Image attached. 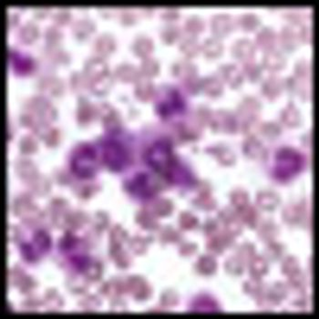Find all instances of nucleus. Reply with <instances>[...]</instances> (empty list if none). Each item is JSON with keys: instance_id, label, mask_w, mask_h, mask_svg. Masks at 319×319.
I'll return each mask as SVG.
<instances>
[{"instance_id": "14", "label": "nucleus", "mask_w": 319, "mask_h": 319, "mask_svg": "<svg viewBox=\"0 0 319 319\" xmlns=\"http://www.w3.org/2000/svg\"><path fill=\"white\" fill-rule=\"evenodd\" d=\"M10 61L16 71L18 72H27L32 66L31 58L29 56L20 53L16 49L10 50Z\"/></svg>"}, {"instance_id": "30", "label": "nucleus", "mask_w": 319, "mask_h": 319, "mask_svg": "<svg viewBox=\"0 0 319 319\" xmlns=\"http://www.w3.org/2000/svg\"><path fill=\"white\" fill-rule=\"evenodd\" d=\"M184 28L190 33H198L204 28V21L197 15H191L186 18Z\"/></svg>"}, {"instance_id": "45", "label": "nucleus", "mask_w": 319, "mask_h": 319, "mask_svg": "<svg viewBox=\"0 0 319 319\" xmlns=\"http://www.w3.org/2000/svg\"><path fill=\"white\" fill-rule=\"evenodd\" d=\"M232 201L237 204H243L247 200V194L243 190H236L232 194Z\"/></svg>"}, {"instance_id": "5", "label": "nucleus", "mask_w": 319, "mask_h": 319, "mask_svg": "<svg viewBox=\"0 0 319 319\" xmlns=\"http://www.w3.org/2000/svg\"><path fill=\"white\" fill-rule=\"evenodd\" d=\"M301 27L298 24L291 23L285 25L280 31V43L286 50H294L299 46L301 39Z\"/></svg>"}, {"instance_id": "32", "label": "nucleus", "mask_w": 319, "mask_h": 319, "mask_svg": "<svg viewBox=\"0 0 319 319\" xmlns=\"http://www.w3.org/2000/svg\"><path fill=\"white\" fill-rule=\"evenodd\" d=\"M244 74L247 76L251 82H257L262 75V68L260 65L256 61H247L244 65Z\"/></svg>"}, {"instance_id": "46", "label": "nucleus", "mask_w": 319, "mask_h": 319, "mask_svg": "<svg viewBox=\"0 0 319 319\" xmlns=\"http://www.w3.org/2000/svg\"><path fill=\"white\" fill-rule=\"evenodd\" d=\"M53 58L60 63H66L68 60V55L66 51H64L63 49H55V51L52 52Z\"/></svg>"}, {"instance_id": "29", "label": "nucleus", "mask_w": 319, "mask_h": 319, "mask_svg": "<svg viewBox=\"0 0 319 319\" xmlns=\"http://www.w3.org/2000/svg\"><path fill=\"white\" fill-rule=\"evenodd\" d=\"M299 111L294 103H289L282 111V119L286 124L294 126L299 121Z\"/></svg>"}, {"instance_id": "24", "label": "nucleus", "mask_w": 319, "mask_h": 319, "mask_svg": "<svg viewBox=\"0 0 319 319\" xmlns=\"http://www.w3.org/2000/svg\"><path fill=\"white\" fill-rule=\"evenodd\" d=\"M112 84V77L111 74L104 72L99 75L97 77H93L91 82V89L93 92L101 94L106 92Z\"/></svg>"}, {"instance_id": "4", "label": "nucleus", "mask_w": 319, "mask_h": 319, "mask_svg": "<svg viewBox=\"0 0 319 319\" xmlns=\"http://www.w3.org/2000/svg\"><path fill=\"white\" fill-rule=\"evenodd\" d=\"M50 240L48 234L44 232H38L34 235V242L31 244H24L20 247L22 256L28 261H34L39 253H45L49 250Z\"/></svg>"}, {"instance_id": "12", "label": "nucleus", "mask_w": 319, "mask_h": 319, "mask_svg": "<svg viewBox=\"0 0 319 319\" xmlns=\"http://www.w3.org/2000/svg\"><path fill=\"white\" fill-rule=\"evenodd\" d=\"M84 74L90 77H97L107 71V64L103 58L100 57H90L83 65Z\"/></svg>"}, {"instance_id": "47", "label": "nucleus", "mask_w": 319, "mask_h": 319, "mask_svg": "<svg viewBox=\"0 0 319 319\" xmlns=\"http://www.w3.org/2000/svg\"><path fill=\"white\" fill-rule=\"evenodd\" d=\"M279 127L273 123V122H268L267 124L264 126V131L266 132V134L268 136H274L277 134V132L279 131Z\"/></svg>"}, {"instance_id": "49", "label": "nucleus", "mask_w": 319, "mask_h": 319, "mask_svg": "<svg viewBox=\"0 0 319 319\" xmlns=\"http://www.w3.org/2000/svg\"><path fill=\"white\" fill-rule=\"evenodd\" d=\"M98 11L101 13V15L104 17H110L113 14L114 9L113 8H106V7H102V8H98Z\"/></svg>"}, {"instance_id": "2", "label": "nucleus", "mask_w": 319, "mask_h": 319, "mask_svg": "<svg viewBox=\"0 0 319 319\" xmlns=\"http://www.w3.org/2000/svg\"><path fill=\"white\" fill-rule=\"evenodd\" d=\"M147 161L154 169L159 172H166L169 174L174 160L170 150V146L164 141L156 142L147 152Z\"/></svg>"}, {"instance_id": "42", "label": "nucleus", "mask_w": 319, "mask_h": 319, "mask_svg": "<svg viewBox=\"0 0 319 319\" xmlns=\"http://www.w3.org/2000/svg\"><path fill=\"white\" fill-rule=\"evenodd\" d=\"M184 79H185L184 85L189 92L194 94L195 92H198L199 89L201 88V79L200 78L194 75V76L186 77Z\"/></svg>"}, {"instance_id": "3", "label": "nucleus", "mask_w": 319, "mask_h": 319, "mask_svg": "<svg viewBox=\"0 0 319 319\" xmlns=\"http://www.w3.org/2000/svg\"><path fill=\"white\" fill-rule=\"evenodd\" d=\"M103 158L106 165L112 170H120L125 164L126 151L116 141L110 140L105 143Z\"/></svg>"}, {"instance_id": "35", "label": "nucleus", "mask_w": 319, "mask_h": 319, "mask_svg": "<svg viewBox=\"0 0 319 319\" xmlns=\"http://www.w3.org/2000/svg\"><path fill=\"white\" fill-rule=\"evenodd\" d=\"M86 75L78 71H73L69 75V84L74 91L82 90L86 84Z\"/></svg>"}, {"instance_id": "17", "label": "nucleus", "mask_w": 319, "mask_h": 319, "mask_svg": "<svg viewBox=\"0 0 319 319\" xmlns=\"http://www.w3.org/2000/svg\"><path fill=\"white\" fill-rule=\"evenodd\" d=\"M39 88L43 92H48L52 95L60 94L63 90V82L55 76H46L39 79Z\"/></svg>"}, {"instance_id": "43", "label": "nucleus", "mask_w": 319, "mask_h": 319, "mask_svg": "<svg viewBox=\"0 0 319 319\" xmlns=\"http://www.w3.org/2000/svg\"><path fill=\"white\" fill-rule=\"evenodd\" d=\"M179 10L177 8H174V7L165 8L161 11V17L167 20H175L179 17Z\"/></svg>"}, {"instance_id": "41", "label": "nucleus", "mask_w": 319, "mask_h": 319, "mask_svg": "<svg viewBox=\"0 0 319 319\" xmlns=\"http://www.w3.org/2000/svg\"><path fill=\"white\" fill-rule=\"evenodd\" d=\"M136 19H137V16H136L135 11L132 9L130 8L121 9L120 12V20L121 23L125 25L131 24L135 21Z\"/></svg>"}, {"instance_id": "48", "label": "nucleus", "mask_w": 319, "mask_h": 319, "mask_svg": "<svg viewBox=\"0 0 319 319\" xmlns=\"http://www.w3.org/2000/svg\"><path fill=\"white\" fill-rule=\"evenodd\" d=\"M32 12H33L35 17L41 18L49 12V8H47V7H35L32 9Z\"/></svg>"}, {"instance_id": "15", "label": "nucleus", "mask_w": 319, "mask_h": 319, "mask_svg": "<svg viewBox=\"0 0 319 319\" xmlns=\"http://www.w3.org/2000/svg\"><path fill=\"white\" fill-rule=\"evenodd\" d=\"M201 88L209 96H217L223 90L222 82L214 75L205 76L201 79Z\"/></svg>"}, {"instance_id": "34", "label": "nucleus", "mask_w": 319, "mask_h": 319, "mask_svg": "<svg viewBox=\"0 0 319 319\" xmlns=\"http://www.w3.org/2000/svg\"><path fill=\"white\" fill-rule=\"evenodd\" d=\"M312 71L311 62L306 58H300L295 65V76L302 78H310Z\"/></svg>"}, {"instance_id": "18", "label": "nucleus", "mask_w": 319, "mask_h": 319, "mask_svg": "<svg viewBox=\"0 0 319 319\" xmlns=\"http://www.w3.org/2000/svg\"><path fill=\"white\" fill-rule=\"evenodd\" d=\"M114 72L122 82H133L139 77V70L131 63H121L117 66Z\"/></svg>"}, {"instance_id": "13", "label": "nucleus", "mask_w": 319, "mask_h": 319, "mask_svg": "<svg viewBox=\"0 0 319 319\" xmlns=\"http://www.w3.org/2000/svg\"><path fill=\"white\" fill-rule=\"evenodd\" d=\"M197 68L195 64L189 59H179L172 65V71L175 76L180 77H186L194 76L196 73Z\"/></svg>"}, {"instance_id": "19", "label": "nucleus", "mask_w": 319, "mask_h": 319, "mask_svg": "<svg viewBox=\"0 0 319 319\" xmlns=\"http://www.w3.org/2000/svg\"><path fill=\"white\" fill-rule=\"evenodd\" d=\"M94 49L99 53H110L115 48V39L108 33H102L98 36L93 42Z\"/></svg>"}, {"instance_id": "20", "label": "nucleus", "mask_w": 319, "mask_h": 319, "mask_svg": "<svg viewBox=\"0 0 319 319\" xmlns=\"http://www.w3.org/2000/svg\"><path fill=\"white\" fill-rule=\"evenodd\" d=\"M153 48L152 40L145 35H140L136 37L135 39L132 42V50L134 53L144 57L150 53Z\"/></svg>"}, {"instance_id": "11", "label": "nucleus", "mask_w": 319, "mask_h": 319, "mask_svg": "<svg viewBox=\"0 0 319 319\" xmlns=\"http://www.w3.org/2000/svg\"><path fill=\"white\" fill-rule=\"evenodd\" d=\"M153 180L150 179L147 174H140L137 175L134 180L131 182V190L134 194L140 195H150L154 190L156 184H152Z\"/></svg>"}, {"instance_id": "27", "label": "nucleus", "mask_w": 319, "mask_h": 319, "mask_svg": "<svg viewBox=\"0 0 319 319\" xmlns=\"http://www.w3.org/2000/svg\"><path fill=\"white\" fill-rule=\"evenodd\" d=\"M38 27L31 21L26 22L19 30V37L20 40L25 43H29L37 37Z\"/></svg>"}, {"instance_id": "31", "label": "nucleus", "mask_w": 319, "mask_h": 319, "mask_svg": "<svg viewBox=\"0 0 319 319\" xmlns=\"http://www.w3.org/2000/svg\"><path fill=\"white\" fill-rule=\"evenodd\" d=\"M260 102L257 98L248 96L243 100L239 105V111L245 114H253L259 111Z\"/></svg>"}, {"instance_id": "33", "label": "nucleus", "mask_w": 319, "mask_h": 319, "mask_svg": "<svg viewBox=\"0 0 319 319\" xmlns=\"http://www.w3.org/2000/svg\"><path fill=\"white\" fill-rule=\"evenodd\" d=\"M159 70V62L151 57H145L140 62V71L146 76H154Z\"/></svg>"}, {"instance_id": "21", "label": "nucleus", "mask_w": 319, "mask_h": 319, "mask_svg": "<svg viewBox=\"0 0 319 319\" xmlns=\"http://www.w3.org/2000/svg\"><path fill=\"white\" fill-rule=\"evenodd\" d=\"M93 29H94L93 22L87 18L75 20L71 25L73 34L79 39H84L88 37V35L92 32Z\"/></svg>"}, {"instance_id": "22", "label": "nucleus", "mask_w": 319, "mask_h": 319, "mask_svg": "<svg viewBox=\"0 0 319 319\" xmlns=\"http://www.w3.org/2000/svg\"><path fill=\"white\" fill-rule=\"evenodd\" d=\"M134 93L141 101H147L154 93V85L150 79L140 78L136 83Z\"/></svg>"}, {"instance_id": "40", "label": "nucleus", "mask_w": 319, "mask_h": 319, "mask_svg": "<svg viewBox=\"0 0 319 319\" xmlns=\"http://www.w3.org/2000/svg\"><path fill=\"white\" fill-rule=\"evenodd\" d=\"M285 16L288 20H291L292 23L298 24L300 20L305 17V12L302 9L292 8L285 10Z\"/></svg>"}, {"instance_id": "7", "label": "nucleus", "mask_w": 319, "mask_h": 319, "mask_svg": "<svg viewBox=\"0 0 319 319\" xmlns=\"http://www.w3.org/2000/svg\"><path fill=\"white\" fill-rule=\"evenodd\" d=\"M221 77L232 88H237L242 84L244 81L243 73L235 64L226 63L222 64L219 68Z\"/></svg>"}, {"instance_id": "6", "label": "nucleus", "mask_w": 319, "mask_h": 319, "mask_svg": "<svg viewBox=\"0 0 319 319\" xmlns=\"http://www.w3.org/2000/svg\"><path fill=\"white\" fill-rule=\"evenodd\" d=\"M211 29L219 37L227 36L232 29V20L227 13H216L211 19Z\"/></svg>"}, {"instance_id": "28", "label": "nucleus", "mask_w": 319, "mask_h": 319, "mask_svg": "<svg viewBox=\"0 0 319 319\" xmlns=\"http://www.w3.org/2000/svg\"><path fill=\"white\" fill-rule=\"evenodd\" d=\"M179 27L174 23H168L162 27L160 30L161 39H163L166 43H172L175 39L179 37Z\"/></svg>"}, {"instance_id": "1", "label": "nucleus", "mask_w": 319, "mask_h": 319, "mask_svg": "<svg viewBox=\"0 0 319 319\" xmlns=\"http://www.w3.org/2000/svg\"><path fill=\"white\" fill-rule=\"evenodd\" d=\"M71 170L82 177H90L96 168V154L92 146L83 143L74 150L70 160Z\"/></svg>"}, {"instance_id": "10", "label": "nucleus", "mask_w": 319, "mask_h": 319, "mask_svg": "<svg viewBox=\"0 0 319 319\" xmlns=\"http://www.w3.org/2000/svg\"><path fill=\"white\" fill-rule=\"evenodd\" d=\"M285 57L279 50L267 49L264 54L263 65L269 70H279L285 67Z\"/></svg>"}, {"instance_id": "25", "label": "nucleus", "mask_w": 319, "mask_h": 319, "mask_svg": "<svg viewBox=\"0 0 319 319\" xmlns=\"http://www.w3.org/2000/svg\"><path fill=\"white\" fill-rule=\"evenodd\" d=\"M238 24L244 30H253L257 29L258 25L260 24V18L256 13L247 12L241 15L238 19Z\"/></svg>"}, {"instance_id": "39", "label": "nucleus", "mask_w": 319, "mask_h": 319, "mask_svg": "<svg viewBox=\"0 0 319 319\" xmlns=\"http://www.w3.org/2000/svg\"><path fill=\"white\" fill-rule=\"evenodd\" d=\"M69 10L67 8H58L52 13V19L56 23L64 24L69 20Z\"/></svg>"}, {"instance_id": "38", "label": "nucleus", "mask_w": 319, "mask_h": 319, "mask_svg": "<svg viewBox=\"0 0 319 319\" xmlns=\"http://www.w3.org/2000/svg\"><path fill=\"white\" fill-rule=\"evenodd\" d=\"M245 148H246L247 154L251 157H258V156H261L263 153V147L261 143L257 140H247Z\"/></svg>"}, {"instance_id": "44", "label": "nucleus", "mask_w": 319, "mask_h": 319, "mask_svg": "<svg viewBox=\"0 0 319 319\" xmlns=\"http://www.w3.org/2000/svg\"><path fill=\"white\" fill-rule=\"evenodd\" d=\"M301 39L303 41L310 43L313 39V31L310 26H302L301 27Z\"/></svg>"}, {"instance_id": "23", "label": "nucleus", "mask_w": 319, "mask_h": 319, "mask_svg": "<svg viewBox=\"0 0 319 319\" xmlns=\"http://www.w3.org/2000/svg\"><path fill=\"white\" fill-rule=\"evenodd\" d=\"M223 46L222 41L217 38H207L203 42L202 50L208 58H215L222 53Z\"/></svg>"}, {"instance_id": "36", "label": "nucleus", "mask_w": 319, "mask_h": 319, "mask_svg": "<svg viewBox=\"0 0 319 319\" xmlns=\"http://www.w3.org/2000/svg\"><path fill=\"white\" fill-rule=\"evenodd\" d=\"M62 34L60 32V30L56 28L55 26H49L47 27L45 31H44V38L46 39V41L48 43L53 44L58 43L59 39H61Z\"/></svg>"}, {"instance_id": "16", "label": "nucleus", "mask_w": 319, "mask_h": 319, "mask_svg": "<svg viewBox=\"0 0 319 319\" xmlns=\"http://www.w3.org/2000/svg\"><path fill=\"white\" fill-rule=\"evenodd\" d=\"M276 33L273 28L264 27L257 34V44L264 49H271L276 43Z\"/></svg>"}, {"instance_id": "8", "label": "nucleus", "mask_w": 319, "mask_h": 319, "mask_svg": "<svg viewBox=\"0 0 319 319\" xmlns=\"http://www.w3.org/2000/svg\"><path fill=\"white\" fill-rule=\"evenodd\" d=\"M231 52L234 58L247 60L251 58L256 52V46L251 39L247 38L238 39L232 44Z\"/></svg>"}, {"instance_id": "9", "label": "nucleus", "mask_w": 319, "mask_h": 319, "mask_svg": "<svg viewBox=\"0 0 319 319\" xmlns=\"http://www.w3.org/2000/svg\"><path fill=\"white\" fill-rule=\"evenodd\" d=\"M284 88V83L279 76L271 75L262 83L261 91L268 99H275L280 95Z\"/></svg>"}, {"instance_id": "50", "label": "nucleus", "mask_w": 319, "mask_h": 319, "mask_svg": "<svg viewBox=\"0 0 319 319\" xmlns=\"http://www.w3.org/2000/svg\"><path fill=\"white\" fill-rule=\"evenodd\" d=\"M17 22V15L15 13H9L8 14V25L9 27H11Z\"/></svg>"}, {"instance_id": "26", "label": "nucleus", "mask_w": 319, "mask_h": 319, "mask_svg": "<svg viewBox=\"0 0 319 319\" xmlns=\"http://www.w3.org/2000/svg\"><path fill=\"white\" fill-rule=\"evenodd\" d=\"M179 49L183 53L187 56H194L198 52L200 46H199L198 40L196 38L188 36L185 37L181 40L179 44Z\"/></svg>"}, {"instance_id": "37", "label": "nucleus", "mask_w": 319, "mask_h": 319, "mask_svg": "<svg viewBox=\"0 0 319 319\" xmlns=\"http://www.w3.org/2000/svg\"><path fill=\"white\" fill-rule=\"evenodd\" d=\"M258 201L265 207H274L278 202V197L272 192H263L258 196Z\"/></svg>"}]
</instances>
